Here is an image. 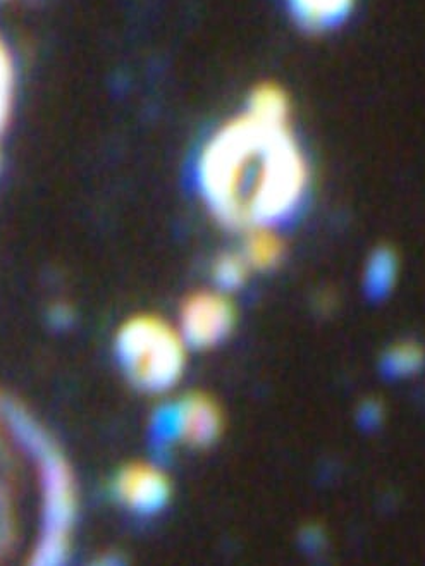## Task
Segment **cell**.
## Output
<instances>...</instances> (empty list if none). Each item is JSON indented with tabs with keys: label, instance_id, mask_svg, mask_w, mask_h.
<instances>
[{
	"label": "cell",
	"instance_id": "obj_10",
	"mask_svg": "<svg viewBox=\"0 0 425 566\" xmlns=\"http://www.w3.org/2000/svg\"><path fill=\"white\" fill-rule=\"evenodd\" d=\"M247 260L243 259L241 253H224L214 262L212 267V277L217 284V290L229 293L238 290L250 274Z\"/></svg>",
	"mask_w": 425,
	"mask_h": 566
},
{
	"label": "cell",
	"instance_id": "obj_3",
	"mask_svg": "<svg viewBox=\"0 0 425 566\" xmlns=\"http://www.w3.org/2000/svg\"><path fill=\"white\" fill-rule=\"evenodd\" d=\"M236 310L228 293L197 291L186 298L179 314V333L191 348L207 350L222 343L235 327Z\"/></svg>",
	"mask_w": 425,
	"mask_h": 566
},
{
	"label": "cell",
	"instance_id": "obj_11",
	"mask_svg": "<svg viewBox=\"0 0 425 566\" xmlns=\"http://www.w3.org/2000/svg\"><path fill=\"white\" fill-rule=\"evenodd\" d=\"M11 104V68L6 50L0 44V131L6 124Z\"/></svg>",
	"mask_w": 425,
	"mask_h": 566
},
{
	"label": "cell",
	"instance_id": "obj_8",
	"mask_svg": "<svg viewBox=\"0 0 425 566\" xmlns=\"http://www.w3.org/2000/svg\"><path fill=\"white\" fill-rule=\"evenodd\" d=\"M398 267V257L391 248L381 247L374 250L365 262L362 276L367 298L379 302L391 295L398 281Z\"/></svg>",
	"mask_w": 425,
	"mask_h": 566
},
{
	"label": "cell",
	"instance_id": "obj_9",
	"mask_svg": "<svg viewBox=\"0 0 425 566\" xmlns=\"http://www.w3.org/2000/svg\"><path fill=\"white\" fill-rule=\"evenodd\" d=\"M425 363V351L419 343L398 341L382 355L381 370L389 379H408L419 374Z\"/></svg>",
	"mask_w": 425,
	"mask_h": 566
},
{
	"label": "cell",
	"instance_id": "obj_4",
	"mask_svg": "<svg viewBox=\"0 0 425 566\" xmlns=\"http://www.w3.org/2000/svg\"><path fill=\"white\" fill-rule=\"evenodd\" d=\"M221 429V410L207 394H186L167 407L159 420V432L164 441H179L197 448L214 443Z\"/></svg>",
	"mask_w": 425,
	"mask_h": 566
},
{
	"label": "cell",
	"instance_id": "obj_2",
	"mask_svg": "<svg viewBox=\"0 0 425 566\" xmlns=\"http://www.w3.org/2000/svg\"><path fill=\"white\" fill-rule=\"evenodd\" d=\"M186 350L178 327L157 315H135L116 334L119 363L131 381L148 393H164L181 381Z\"/></svg>",
	"mask_w": 425,
	"mask_h": 566
},
{
	"label": "cell",
	"instance_id": "obj_5",
	"mask_svg": "<svg viewBox=\"0 0 425 566\" xmlns=\"http://www.w3.org/2000/svg\"><path fill=\"white\" fill-rule=\"evenodd\" d=\"M118 494L131 510L150 515L166 506L171 486L161 468L150 463H133L119 474Z\"/></svg>",
	"mask_w": 425,
	"mask_h": 566
},
{
	"label": "cell",
	"instance_id": "obj_1",
	"mask_svg": "<svg viewBox=\"0 0 425 566\" xmlns=\"http://www.w3.org/2000/svg\"><path fill=\"white\" fill-rule=\"evenodd\" d=\"M197 181L205 204L222 224L278 229L300 214L310 171L290 123L245 109L205 143Z\"/></svg>",
	"mask_w": 425,
	"mask_h": 566
},
{
	"label": "cell",
	"instance_id": "obj_6",
	"mask_svg": "<svg viewBox=\"0 0 425 566\" xmlns=\"http://www.w3.org/2000/svg\"><path fill=\"white\" fill-rule=\"evenodd\" d=\"M296 25L312 33L334 30L353 13L357 0H286Z\"/></svg>",
	"mask_w": 425,
	"mask_h": 566
},
{
	"label": "cell",
	"instance_id": "obj_7",
	"mask_svg": "<svg viewBox=\"0 0 425 566\" xmlns=\"http://www.w3.org/2000/svg\"><path fill=\"white\" fill-rule=\"evenodd\" d=\"M248 267L255 271H271L276 269L284 257V243L276 228L255 226L247 229L245 245L241 250Z\"/></svg>",
	"mask_w": 425,
	"mask_h": 566
}]
</instances>
